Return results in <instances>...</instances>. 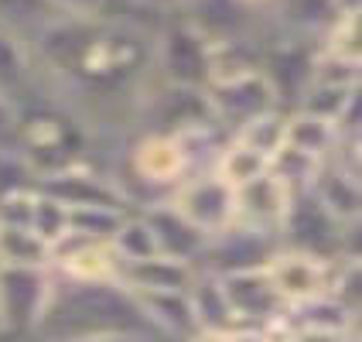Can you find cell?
Listing matches in <instances>:
<instances>
[{
    "instance_id": "obj_1",
    "label": "cell",
    "mask_w": 362,
    "mask_h": 342,
    "mask_svg": "<svg viewBox=\"0 0 362 342\" xmlns=\"http://www.w3.org/2000/svg\"><path fill=\"white\" fill-rule=\"evenodd\" d=\"M100 336L161 339L137 295H130L120 281H69L52 274V295L31 342H82Z\"/></svg>"
},
{
    "instance_id": "obj_2",
    "label": "cell",
    "mask_w": 362,
    "mask_h": 342,
    "mask_svg": "<svg viewBox=\"0 0 362 342\" xmlns=\"http://www.w3.org/2000/svg\"><path fill=\"white\" fill-rule=\"evenodd\" d=\"M277 246L318 257V261H342L345 226L339 220H332L311 192H301V195H291V202H287Z\"/></svg>"
},
{
    "instance_id": "obj_3",
    "label": "cell",
    "mask_w": 362,
    "mask_h": 342,
    "mask_svg": "<svg viewBox=\"0 0 362 342\" xmlns=\"http://www.w3.org/2000/svg\"><path fill=\"white\" fill-rule=\"evenodd\" d=\"M48 295H52V267L48 270L0 267V339H31L48 304Z\"/></svg>"
},
{
    "instance_id": "obj_4",
    "label": "cell",
    "mask_w": 362,
    "mask_h": 342,
    "mask_svg": "<svg viewBox=\"0 0 362 342\" xmlns=\"http://www.w3.org/2000/svg\"><path fill=\"white\" fill-rule=\"evenodd\" d=\"M209 55H212V45L188 21H168L154 35V69L168 86L205 89L209 86Z\"/></svg>"
},
{
    "instance_id": "obj_5",
    "label": "cell",
    "mask_w": 362,
    "mask_h": 342,
    "mask_svg": "<svg viewBox=\"0 0 362 342\" xmlns=\"http://www.w3.org/2000/svg\"><path fill=\"white\" fill-rule=\"evenodd\" d=\"M168 205L178 212L192 229H199L202 236H216L222 229H229L236 222V199L233 188L212 171L205 175H185V178L171 188Z\"/></svg>"
},
{
    "instance_id": "obj_6",
    "label": "cell",
    "mask_w": 362,
    "mask_h": 342,
    "mask_svg": "<svg viewBox=\"0 0 362 342\" xmlns=\"http://www.w3.org/2000/svg\"><path fill=\"white\" fill-rule=\"evenodd\" d=\"M219 281H222V295H226V304L233 312L236 329H270V325L284 322L287 304H284L281 291L270 281L267 267L236 270V274H226Z\"/></svg>"
},
{
    "instance_id": "obj_7",
    "label": "cell",
    "mask_w": 362,
    "mask_h": 342,
    "mask_svg": "<svg viewBox=\"0 0 362 342\" xmlns=\"http://www.w3.org/2000/svg\"><path fill=\"white\" fill-rule=\"evenodd\" d=\"M281 246L270 236H260L253 229H243V226H229L216 236H209L205 246H202V257L195 261L199 270L205 274H216V278H226V274H236V270H257V267H267L270 257L277 253Z\"/></svg>"
},
{
    "instance_id": "obj_8",
    "label": "cell",
    "mask_w": 362,
    "mask_h": 342,
    "mask_svg": "<svg viewBox=\"0 0 362 342\" xmlns=\"http://www.w3.org/2000/svg\"><path fill=\"white\" fill-rule=\"evenodd\" d=\"M181 11V21H188L209 45L240 38L263 41V7H250L243 0H185Z\"/></svg>"
},
{
    "instance_id": "obj_9",
    "label": "cell",
    "mask_w": 362,
    "mask_h": 342,
    "mask_svg": "<svg viewBox=\"0 0 362 342\" xmlns=\"http://www.w3.org/2000/svg\"><path fill=\"white\" fill-rule=\"evenodd\" d=\"M205 100H209V110H212V120L219 123L226 134H233L250 117L277 106V96H274L270 82L263 79V72L212 82V86H205Z\"/></svg>"
},
{
    "instance_id": "obj_10",
    "label": "cell",
    "mask_w": 362,
    "mask_h": 342,
    "mask_svg": "<svg viewBox=\"0 0 362 342\" xmlns=\"http://www.w3.org/2000/svg\"><path fill=\"white\" fill-rule=\"evenodd\" d=\"M335 263L339 261H318V257L294 253V250H277L267 263V274H270L274 287L281 291L284 304L294 308V304L328 295L332 278H335Z\"/></svg>"
},
{
    "instance_id": "obj_11",
    "label": "cell",
    "mask_w": 362,
    "mask_h": 342,
    "mask_svg": "<svg viewBox=\"0 0 362 342\" xmlns=\"http://www.w3.org/2000/svg\"><path fill=\"white\" fill-rule=\"evenodd\" d=\"M38 188L45 195L65 202L69 209H76V205H113V209L127 212L123 195L113 185V175L89 161L69 164L55 175H45V178H38Z\"/></svg>"
},
{
    "instance_id": "obj_12",
    "label": "cell",
    "mask_w": 362,
    "mask_h": 342,
    "mask_svg": "<svg viewBox=\"0 0 362 342\" xmlns=\"http://www.w3.org/2000/svg\"><path fill=\"white\" fill-rule=\"evenodd\" d=\"M233 199H236V226L277 240L284 212H287V202H291V192L270 171L263 178L243 185V188H233Z\"/></svg>"
},
{
    "instance_id": "obj_13",
    "label": "cell",
    "mask_w": 362,
    "mask_h": 342,
    "mask_svg": "<svg viewBox=\"0 0 362 342\" xmlns=\"http://www.w3.org/2000/svg\"><path fill=\"white\" fill-rule=\"evenodd\" d=\"M199 278V267L188 261H175L154 253L147 261L120 263L117 281L130 291V295H175V291H188Z\"/></svg>"
},
{
    "instance_id": "obj_14",
    "label": "cell",
    "mask_w": 362,
    "mask_h": 342,
    "mask_svg": "<svg viewBox=\"0 0 362 342\" xmlns=\"http://www.w3.org/2000/svg\"><path fill=\"white\" fill-rule=\"evenodd\" d=\"M141 216L147 220L151 233H154L158 253H164V257H175V261H188V263H195L202 257L205 236H202L199 229H192V226L181 220V216L171 209V205H168V202L144 209Z\"/></svg>"
},
{
    "instance_id": "obj_15",
    "label": "cell",
    "mask_w": 362,
    "mask_h": 342,
    "mask_svg": "<svg viewBox=\"0 0 362 342\" xmlns=\"http://www.w3.org/2000/svg\"><path fill=\"white\" fill-rule=\"evenodd\" d=\"M311 195L318 199V205L332 220H339L342 226H352V222L362 220V181L339 171L335 164H322L318 178L311 185Z\"/></svg>"
},
{
    "instance_id": "obj_16",
    "label": "cell",
    "mask_w": 362,
    "mask_h": 342,
    "mask_svg": "<svg viewBox=\"0 0 362 342\" xmlns=\"http://www.w3.org/2000/svg\"><path fill=\"white\" fill-rule=\"evenodd\" d=\"M137 302L144 304L147 319L154 322V329L161 332L164 342H188L199 325L192 315V302L188 291H175V295H137Z\"/></svg>"
},
{
    "instance_id": "obj_17",
    "label": "cell",
    "mask_w": 362,
    "mask_h": 342,
    "mask_svg": "<svg viewBox=\"0 0 362 342\" xmlns=\"http://www.w3.org/2000/svg\"><path fill=\"white\" fill-rule=\"evenodd\" d=\"M35 86V55L31 45L0 24V93L21 103L24 93Z\"/></svg>"
},
{
    "instance_id": "obj_18",
    "label": "cell",
    "mask_w": 362,
    "mask_h": 342,
    "mask_svg": "<svg viewBox=\"0 0 362 342\" xmlns=\"http://www.w3.org/2000/svg\"><path fill=\"white\" fill-rule=\"evenodd\" d=\"M339 144V130L332 120L311 117L301 110H287V130H284V147L301 151L315 161H328V154Z\"/></svg>"
},
{
    "instance_id": "obj_19",
    "label": "cell",
    "mask_w": 362,
    "mask_h": 342,
    "mask_svg": "<svg viewBox=\"0 0 362 342\" xmlns=\"http://www.w3.org/2000/svg\"><path fill=\"white\" fill-rule=\"evenodd\" d=\"M188 302H192V315H195L199 332H229V329H236L233 312H229L226 295H222V281L216 274L199 270L195 284L188 287Z\"/></svg>"
},
{
    "instance_id": "obj_20",
    "label": "cell",
    "mask_w": 362,
    "mask_h": 342,
    "mask_svg": "<svg viewBox=\"0 0 362 342\" xmlns=\"http://www.w3.org/2000/svg\"><path fill=\"white\" fill-rule=\"evenodd\" d=\"M0 267H21V270H48L52 267V246L31 233L28 226H7L0 222Z\"/></svg>"
},
{
    "instance_id": "obj_21",
    "label": "cell",
    "mask_w": 362,
    "mask_h": 342,
    "mask_svg": "<svg viewBox=\"0 0 362 342\" xmlns=\"http://www.w3.org/2000/svg\"><path fill=\"white\" fill-rule=\"evenodd\" d=\"M267 171H270V158L260 154V151H253V147H246V144H236L233 137L226 141V147L216 158V168H212V175L222 178L229 188H243L250 181L263 178Z\"/></svg>"
},
{
    "instance_id": "obj_22",
    "label": "cell",
    "mask_w": 362,
    "mask_h": 342,
    "mask_svg": "<svg viewBox=\"0 0 362 342\" xmlns=\"http://www.w3.org/2000/svg\"><path fill=\"white\" fill-rule=\"evenodd\" d=\"M284 130H287V110L274 106V110H263L257 117H250L246 123H240L229 137L236 144H246V147L260 151L267 158H274L284 147Z\"/></svg>"
},
{
    "instance_id": "obj_23",
    "label": "cell",
    "mask_w": 362,
    "mask_h": 342,
    "mask_svg": "<svg viewBox=\"0 0 362 342\" xmlns=\"http://www.w3.org/2000/svg\"><path fill=\"white\" fill-rule=\"evenodd\" d=\"M123 209L113 205H76L69 209V236L65 240L79 243H110L117 226L123 222Z\"/></svg>"
},
{
    "instance_id": "obj_24",
    "label": "cell",
    "mask_w": 362,
    "mask_h": 342,
    "mask_svg": "<svg viewBox=\"0 0 362 342\" xmlns=\"http://www.w3.org/2000/svg\"><path fill=\"white\" fill-rule=\"evenodd\" d=\"M284 322L301 325V329H328V332H356L359 329V319H352L342 304L335 302V298H328V295L287 308Z\"/></svg>"
},
{
    "instance_id": "obj_25",
    "label": "cell",
    "mask_w": 362,
    "mask_h": 342,
    "mask_svg": "<svg viewBox=\"0 0 362 342\" xmlns=\"http://www.w3.org/2000/svg\"><path fill=\"white\" fill-rule=\"evenodd\" d=\"M59 14L48 7V0H0V24L28 41H38V35L55 24Z\"/></svg>"
},
{
    "instance_id": "obj_26",
    "label": "cell",
    "mask_w": 362,
    "mask_h": 342,
    "mask_svg": "<svg viewBox=\"0 0 362 342\" xmlns=\"http://www.w3.org/2000/svg\"><path fill=\"white\" fill-rule=\"evenodd\" d=\"M113 253H117V261L120 263H134V261H147V257H154L158 253V243H154V233H151V226L144 220L141 212H127L123 222L117 226V233H113Z\"/></svg>"
},
{
    "instance_id": "obj_27",
    "label": "cell",
    "mask_w": 362,
    "mask_h": 342,
    "mask_svg": "<svg viewBox=\"0 0 362 342\" xmlns=\"http://www.w3.org/2000/svg\"><path fill=\"white\" fill-rule=\"evenodd\" d=\"M325 161H315L301 151H291V147H281L274 158H270V175L281 181L291 195H301V192H311V185L318 178Z\"/></svg>"
},
{
    "instance_id": "obj_28",
    "label": "cell",
    "mask_w": 362,
    "mask_h": 342,
    "mask_svg": "<svg viewBox=\"0 0 362 342\" xmlns=\"http://www.w3.org/2000/svg\"><path fill=\"white\" fill-rule=\"evenodd\" d=\"M318 48L345 62H359L362 65V21L359 14H339L332 21V28L318 38Z\"/></svg>"
},
{
    "instance_id": "obj_29",
    "label": "cell",
    "mask_w": 362,
    "mask_h": 342,
    "mask_svg": "<svg viewBox=\"0 0 362 342\" xmlns=\"http://www.w3.org/2000/svg\"><path fill=\"white\" fill-rule=\"evenodd\" d=\"M28 229L38 233L41 240L55 250V246L69 236V205L59 202V199H52V195H45V192L38 188V199H35V209H31Z\"/></svg>"
},
{
    "instance_id": "obj_30",
    "label": "cell",
    "mask_w": 362,
    "mask_h": 342,
    "mask_svg": "<svg viewBox=\"0 0 362 342\" xmlns=\"http://www.w3.org/2000/svg\"><path fill=\"white\" fill-rule=\"evenodd\" d=\"M356 93H359V86H356V89H342V86H318V82H308V89L301 93V100H298L294 110L335 123Z\"/></svg>"
},
{
    "instance_id": "obj_31",
    "label": "cell",
    "mask_w": 362,
    "mask_h": 342,
    "mask_svg": "<svg viewBox=\"0 0 362 342\" xmlns=\"http://www.w3.org/2000/svg\"><path fill=\"white\" fill-rule=\"evenodd\" d=\"M328 298H335L352 319H359V308H362V267H359V261H339L335 263V278H332V287H328Z\"/></svg>"
},
{
    "instance_id": "obj_32",
    "label": "cell",
    "mask_w": 362,
    "mask_h": 342,
    "mask_svg": "<svg viewBox=\"0 0 362 342\" xmlns=\"http://www.w3.org/2000/svg\"><path fill=\"white\" fill-rule=\"evenodd\" d=\"M359 62H345L335 59L322 48H315V59H311V82L318 86H342V89H356L359 86Z\"/></svg>"
},
{
    "instance_id": "obj_33",
    "label": "cell",
    "mask_w": 362,
    "mask_h": 342,
    "mask_svg": "<svg viewBox=\"0 0 362 342\" xmlns=\"http://www.w3.org/2000/svg\"><path fill=\"white\" fill-rule=\"evenodd\" d=\"M35 199H38V188H35V185L0 192V222H7V226H28V222H31Z\"/></svg>"
},
{
    "instance_id": "obj_34",
    "label": "cell",
    "mask_w": 362,
    "mask_h": 342,
    "mask_svg": "<svg viewBox=\"0 0 362 342\" xmlns=\"http://www.w3.org/2000/svg\"><path fill=\"white\" fill-rule=\"evenodd\" d=\"M110 0H48V7L69 21H100Z\"/></svg>"
},
{
    "instance_id": "obj_35",
    "label": "cell",
    "mask_w": 362,
    "mask_h": 342,
    "mask_svg": "<svg viewBox=\"0 0 362 342\" xmlns=\"http://www.w3.org/2000/svg\"><path fill=\"white\" fill-rule=\"evenodd\" d=\"M356 332H328V329H301V325L284 322L277 342H356Z\"/></svg>"
},
{
    "instance_id": "obj_36",
    "label": "cell",
    "mask_w": 362,
    "mask_h": 342,
    "mask_svg": "<svg viewBox=\"0 0 362 342\" xmlns=\"http://www.w3.org/2000/svg\"><path fill=\"white\" fill-rule=\"evenodd\" d=\"M18 103L7 100L4 93H0V151H11V147H18Z\"/></svg>"
},
{
    "instance_id": "obj_37",
    "label": "cell",
    "mask_w": 362,
    "mask_h": 342,
    "mask_svg": "<svg viewBox=\"0 0 362 342\" xmlns=\"http://www.w3.org/2000/svg\"><path fill=\"white\" fill-rule=\"evenodd\" d=\"M82 342H164L154 336H100V339H82Z\"/></svg>"
},
{
    "instance_id": "obj_38",
    "label": "cell",
    "mask_w": 362,
    "mask_h": 342,
    "mask_svg": "<svg viewBox=\"0 0 362 342\" xmlns=\"http://www.w3.org/2000/svg\"><path fill=\"white\" fill-rule=\"evenodd\" d=\"M188 342H233V329L229 332H195Z\"/></svg>"
},
{
    "instance_id": "obj_39",
    "label": "cell",
    "mask_w": 362,
    "mask_h": 342,
    "mask_svg": "<svg viewBox=\"0 0 362 342\" xmlns=\"http://www.w3.org/2000/svg\"><path fill=\"white\" fill-rule=\"evenodd\" d=\"M339 14H362V0H335Z\"/></svg>"
},
{
    "instance_id": "obj_40",
    "label": "cell",
    "mask_w": 362,
    "mask_h": 342,
    "mask_svg": "<svg viewBox=\"0 0 362 342\" xmlns=\"http://www.w3.org/2000/svg\"><path fill=\"white\" fill-rule=\"evenodd\" d=\"M243 4H250V7H270L274 0H243Z\"/></svg>"
},
{
    "instance_id": "obj_41",
    "label": "cell",
    "mask_w": 362,
    "mask_h": 342,
    "mask_svg": "<svg viewBox=\"0 0 362 342\" xmlns=\"http://www.w3.org/2000/svg\"><path fill=\"white\" fill-rule=\"evenodd\" d=\"M0 342H7V339H0Z\"/></svg>"
}]
</instances>
